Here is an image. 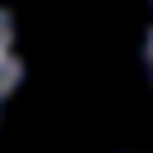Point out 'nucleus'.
<instances>
[{"label":"nucleus","instance_id":"nucleus-1","mask_svg":"<svg viewBox=\"0 0 153 153\" xmlns=\"http://www.w3.org/2000/svg\"><path fill=\"white\" fill-rule=\"evenodd\" d=\"M148 67H153V10H148Z\"/></svg>","mask_w":153,"mask_h":153}]
</instances>
